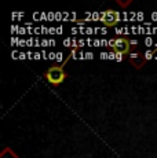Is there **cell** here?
<instances>
[{"label":"cell","mask_w":157,"mask_h":158,"mask_svg":"<svg viewBox=\"0 0 157 158\" xmlns=\"http://www.w3.org/2000/svg\"><path fill=\"white\" fill-rule=\"evenodd\" d=\"M129 3H131V0H128V2H120V0H117V4L121 6V7H127Z\"/></svg>","instance_id":"52a82bcc"},{"label":"cell","mask_w":157,"mask_h":158,"mask_svg":"<svg viewBox=\"0 0 157 158\" xmlns=\"http://www.w3.org/2000/svg\"><path fill=\"white\" fill-rule=\"evenodd\" d=\"M61 59H62V54L58 52V54H57V60H61Z\"/></svg>","instance_id":"ba28073f"},{"label":"cell","mask_w":157,"mask_h":158,"mask_svg":"<svg viewBox=\"0 0 157 158\" xmlns=\"http://www.w3.org/2000/svg\"><path fill=\"white\" fill-rule=\"evenodd\" d=\"M46 78L48 80V83H51L53 85H59L66 78V73L62 66H51L46 72Z\"/></svg>","instance_id":"6da1fadb"},{"label":"cell","mask_w":157,"mask_h":158,"mask_svg":"<svg viewBox=\"0 0 157 158\" xmlns=\"http://www.w3.org/2000/svg\"><path fill=\"white\" fill-rule=\"evenodd\" d=\"M109 47H112V50L117 54V55H124V54L129 52L131 48V41L127 37H117V39H112L109 41Z\"/></svg>","instance_id":"7a4b0ae2"},{"label":"cell","mask_w":157,"mask_h":158,"mask_svg":"<svg viewBox=\"0 0 157 158\" xmlns=\"http://www.w3.org/2000/svg\"><path fill=\"white\" fill-rule=\"evenodd\" d=\"M101 22H104L106 26H116L117 22H120V14L117 11H113V10H108V11H104L99 17Z\"/></svg>","instance_id":"3957f363"},{"label":"cell","mask_w":157,"mask_h":158,"mask_svg":"<svg viewBox=\"0 0 157 158\" xmlns=\"http://www.w3.org/2000/svg\"><path fill=\"white\" fill-rule=\"evenodd\" d=\"M0 158H19V157H18L10 147H6L4 150L2 151V154H0Z\"/></svg>","instance_id":"5b68a950"},{"label":"cell","mask_w":157,"mask_h":158,"mask_svg":"<svg viewBox=\"0 0 157 158\" xmlns=\"http://www.w3.org/2000/svg\"><path fill=\"white\" fill-rule=\"evenodd\" d=\"M129 62H131V65L135 69H141L145 65V62H146V58H145V55H142L141 52H131L129 54Z\"/></svg>","instance_id":"277c9868"},{"label":"cell","mask_w":157,"mask_h":158,"mask_svg":"<svg viewBox=\"0 0 157 158\" xmlns=\"http://www.w3.org/2000/svg\"><path fill=\"white\" fill-rule=\"evenodd\" d=\"M153 54H155V51H152V50H149V51H146V54H145V58H146V60H149V59H152V56H153Z\"/></svg>","instance_id":"8992f818"}]
</instances>
